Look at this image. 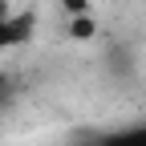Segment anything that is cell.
Segmentation results:
<instances>
[{
	"label": "cell",
	"mask_w": 146,
	"mask_h": 146,
	"mask_svg": "<svg viewBox=\"0 0 146 146\" xmlns=\"http://www.w3.org/2000/svg\"><path fill=\"white\" fill-rule=\"evenodd\" d=\"M69 36H73V41H89V36H94V21H89V12H81V16L69 21Z\"/></svg>",
	"instance_id": "cell-1"
},
{
	"label": "cell",
	"mask_w": 146,
	"mask_h": 146,
	"mask_svg": "<svg viewBox=\"0 0 146 146\" xmlns=\"http://www.w3.org/2000/svg\"><path fill=\"white\" fill-rule=\"evenodd\" d=\"M8 16H12V4H8V0H0V25H8Z\"/></svg>",
	"instance_id": "cell-4"
},
{
	"label": "cell",
	"mask_w": 146,
	"mask_h": 146,
	"mask_svg": "<svg viewBox=\"0 0 146 146\" xmlns=\"http://www.w3.org/2000/svg\"><path fill=\"white\" fill-rule=\"evenodd\" d=\"M110 146H146V126H142V130H134V134H122V138H114Z\"/></svg>",
	"instance_id": "cell-2"
},
{
	"label": "cell",
	"mask_w": 146,
	"mask_h": 146,
	"mask_svg": "<svg viewBox=\"0 0 146 146\" xmlns=\"http://www.w3.org/2000/svg\"><path fill=\"white\" fill-rule=\"evenodd\" d=\"M61 8L69 16H81V12H89V0H61Z\"/></svg>",
	"instance_id": "cell-3"
}]
</instances>
